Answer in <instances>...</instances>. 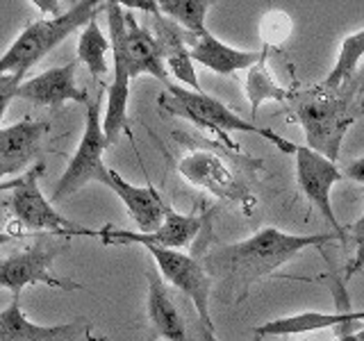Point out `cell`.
<instances>
[{
  "instance_id": "obj_1",
  "label": "cell",
  "mask_w": 364,
  "mask_h": 341,
  "mask_svg": "<svg viewBox=\"0 0 364 341\" xmlns=\"http://www.w3.org/2000/svg\"><path fill=\"white\" fill-rule=\"evenodd\" d=\"M333 239L339 237L335 232L287 234L278 227H264L244 242L214 248L212 253L205 255L200 264L210 273L212 280H221L228 289L237 293V301H242L253 282L271 276L301 250L330 244Z\"/></svg>"
},
{
  "instance_id": "obj_2",
  "label": "cell",
  "mask_w": 364,
  "mask_h": 341,
  "mask_svg": "<svg viewBox=\"0 0 364 341\" xmlns=\"http://www.w3.org/2000/svg\"><path fill=\"white\" fill-rule=\"evenodd\" d=\"M358 91H362V80L358 75L339 87H326L321 82L303 89H287L284 105L291 121L303 128L310 151L337 162L339 146L360 112Z\"/></svg>"
},
{
  "instance_id": "obj_3",
  "label": "cell",
  "mask_w": 364,
  "mask_h": 341,
  "mask_svg": "<svg viewBox=\"0 0 364 341\" xmlns=\"http://www.w3.org/2000/svg\"><path fill=\"white\" fill-rule=\"evenodd\" d=\"M157 105L164 114H168V117L187 119L193 125H198V128L214 132L228 148H232V151H239V146L228 136L230 132H250V134L264 136V139L271 141L278 151L289 153V155L296 151V146H299L294 141L282 139V136H278L269 128H262V125H255L253 121L237 117L230 107H225L221 100L208 96L205 91H191V89L171 82L166 85L164 94H159Z\"/></svg>"
},
{
  "instance_id": "obj_4",
  "label": "cell",
  "mask_w": 364,
  "mask_h": 341,
  "mask_svg": "<svg viewBox=\"0 0 364 341\" xmlns=\"http://www.w3.org/2000/svg\"><path fill=\"white\" fill-rule=\"evenodd\" d=\"M102 9V3L94 0H82L75 3L71 9L62 11L60 16L32 21L23 30L16 41L9 45L7 53L0 57V75H18L23 77L34 64H39L53 48H57L68 34L85 28L87 23Z\"/></svg>"
},
{
  "instance_id": "obj_5",
  "label": "cell",
  "mask_w": 364,
  "mask_h": 341,
  "mask_svg": "<svg viewBox=\"0 0 364 341\" xmlns=\"http://www.w3.org/2000/svg\"><path fill=\"white\" fill-rule=\"evenodd\" d=\"M46 170V164L39 162L30 170H26L21 178V187L11 191V198L7 202V212L14 219L16 225L23 227V232H43L55 237H94L100 239V230L80 225L71 219H66L62 212L55 210L50 200H46L43 191L39 189V178Z\"/></svg>"
},
{
  "instance_id": "obj_6",
  "label": "cell",
  "mask_w": 364,
  "mask_h": 341,
  "mask_svg": "<svg viewBox=\"0 0 364 341\" xmlns=\"http://www.w3.org/2000/svg\"><path fill=\"white\" fill-rule=\"evenodd\" d=\"M71 239L55 237V234H41L32 246L18 253L0 259V289H7L14 296L32 284H48L53 289L62 291H80L82 284L73 280H62L53 276V264L64 250H68Z\"/></svg>"
},
{
  "instance_id": "obj_7",
  "label": "cell",
  "mask_w": 364,
  "mask_h": 341,
  "mask_svg": "<svg viewBox=\"0 0 364 341\" xmlns=\"http://www.w3.org/2000/svg\"><path fill=\"white\" fill-rule=\"evenodd\" d=\"M100 100H102V91L96 100L87 102V123H85L82 139H80L77 151L71 157V162H68L64 175L57 182L50 202H60L68 196H73L75 191H80L85 185H89V182H100L102 185L107 178L109 168L102 162V155H105L109 144L105 139V132H102V117H100L102 102Z\"/></svg>"
},
{
  "instance_id": "obj_8",
  "label": "cell",
  "mask_w": 364,
  "mask_h": 341,
  "mask_svg": "<svg viewBox=\"0 0 364 341\" xmlns=\"http://www.w3.org/2000/svg\"><path fill=\"white\" fill-rule=\"evenodd\" d=\"M153 255L155 264L162 273V278L178 289L182 296H187L193 305V312L198 314L205 332L214 335V323L210 314V293H212V278L205 266L196 257H191L182 250H159L146 248Z\"/></svg>"
},
{
  "instance_id": "obj_9",
  "label": "cell",
  "mask_w": 364,
  "mask_h": 341,
  "mask_svg": "<svg viewBox=\"0 0 364 341\" xmlns=\"http://www.w3.org/2000/svg\"><path fill=\"white\" fill-rule=\"evenodd\" d=\"M294 155H296V182H299L301 191L321 212V216L330 225V232H335L339 237V242L346 244V230L339 225L333 212V202H330V191H333V187L339 180H344L341 170L337 168L335 162H330L323 155L310 151L307 146H296Z\"/></svg>"
},
{
  "instance_id": "obj_10",
  "label": "cell",
  "mask_w": 364,
  "mask_h": 341,
  "mask_svg": "<svg viewBox=\"0 0 364 341\" xmlns=\"http://www.w3.org/2000/svg\"><path fill=\"white\" fill-rule=\"evenodd\" d=\"M203 221L196 214H178L166 212L162 225L153 232H132L119 230L114 225H105L100 230V242L105 246H144V248H159V250H182L187 248L196 234L200 232Z\"/></svg>"
},
{
  "instance_id": "obj_11",
  "label": "cell",
  "mask_w": 364,
  "mask_h": 341,
  "mask_svg": "<svg viewBox=\"0 0 364 341\" xmlns=\"http://www.w3.org/2000/svg\"><path fill=\"white\" fill-rule=\"evenodd\" d=\"M178 170L189 185L210 191L216 198L228 200V202L250 205V196L246 187L239 182V178L232 173V168L216 153L191 151L178 162Z\"/></svg>"
},
{
  "instance_id": "obj_12",
  "label": "cell",
  "mask_w": 364,
  "mask_h": 341,
  "mask_svg": "<svg viewBox=\"0 0 364 341\" xmlns=\"http://www.w3.org/2000/svg\"><path fill=\"white\" fill-rule=\"evenodd\" d=\"M77 62H68L64 66L48 68L34 77L23 80L16 89V98L30 100L37 107H60L64 102H89V91L80 89L75 82Z\"/></svg>"
},
{
  "instance_id": "obj_13",
  "label": "cell",
  "mask_w": 364,
  "mask_h": 341,
  "mask_svg": "<svg viewBox=\"0 0 364 341\" xmlns=\"http://www.w3.org/2000/svg\"><path fill=\"white\" fill-rule=\"evenodd\" d=\"M50 123L23 117L9 128H0V182L26 168L37 157L41 141L48 136Z\"/></svg>"
},
{
  "instance_id": "obj_14",
  "label": "cell",
  "mask_w": 364,
  "mask_h": 341,
  "mask_svg": "<svg viewBox=\"0 0 364 341\" xmlns=\"http://www.w3.org/2000/svg\"><path fill=\"white\" fill-rule=\"evenodd\" d=\"M153 34V39L162 55V62L166 66L168 75H173L178 82L187 85L191 91H203L198 85V75L193 71V62L189 57V48L196 37H191L173 21H168L157 11L153 14V28H148Z\"/></svg>"
},
{
  "instance_id": "obj_15",
  "label": "cell",
  "mask_w": 364,
  "mask_h": 341,
  "mask_svg": "<svg viewBox=\"0 0 364 341\" xmlns=\"http://www.w3.org/2000/svg\"><path fill=\"white\" fill-rule=\"evenodd\" d=\"M102 185L112 189L121 198V202L125 205V210L130 214V219L139 227V232H153L162 225L168 207L164 205L162 196H159V191L155 187L151 185L136 187L112 168L107 170V178Z\"/></svg>"
},
{
  "instance_id": "obj_16",
  "label": "cell",
  "mask_w": 364,
  "mask_h": 341,
  "mask_svg": "<svg viewBox=\"0 0 364 341\" xmlns=\"http://www.w3.org/2000/svg\"><path fill=\"white\" fill-rule=\"evenodd\" d=\"M85 323L39 325L32 323L21 307V296H14L7 310L0 312V341H80Z\"/></svg>"
},
{
  "instance_id": "obj_17",
  "label": "cell",
  "mask_w": 364,
  "mask_h": 341,
  "mask_svg": "<svg viewBox=\"0 0 364 341\" xmlns=\"http://www.w3.org/2000/svg\"><path fill=\"white\" fill-rule=\"evenodd\" d=\"M109 48L114 55V77L105 87L107 91V109L102 119V132L107 144H117L121 132H128V98H130V73L123 60L119 34L109 28Z\"/></svg>"
},
{
  "instance_id": "obj_18",
  "label": "cell",
  "mask_w": 364,
  "mask_h": 341,
  "mask_svg": "<svg viewBox=\"0 0 364 341\" xmlns=\"http://www.w3.org/2000/svg\"><path fill=\"white\" fill-rule=\"evenodd\" d=\"M146 312L151 318V325L166 341H198L191 335L189 323L185 314L180 312L178 303L166 289L162 280L155 276H148V298H146Z\"/></svg>"
},
{
  "instance_id": "obj_19",
  "label": "cell",
  "mask_w": 364,
  "mask_h": 341,
  "mask_svg": "<svg viewBox=\"0 0 364 341\" xmlns=\"http://www.w3.org/2000/svg\"><path fill=\"white\" fill-rule=\"evenodd\" d=\"M264 55V48L259 53L253 50H237L219 41L212 32H205L203 37H196L189 48L191 62H196L219 75H235L237 71H248L250 66L257 64Z\"/></svg>"
},
{
  "instance_id": "obj_20",
  "label": "cell",
  "mask_w": 364,
  "mask_h": 341,
  "mask_svg": "<svg viewBox=\"0 0 364 341\" xmlns=\"http://www.w3.org/2000/svg\"><path fill=\"white\" fill-rule=\"evenodd\" d=\"M364 312H303L287 318H273L269 323L253 328L255 337H284V335H305L323 328H344V325H362Z\"/></svg>"
},
{
  "instance_id": "obj_21",
  "label": "cell",
  "mask_w": 364,
  "mask_h": 341,
  "mask_svg": "<svg viewBox=\"0 0 364 341\" xmlns=\"http://www.w3.org/2000/svg\"><path fill=\"white\" fill-rule=\"evenodd\" d=\"M159 5V14L173 21L191 37H203L208 28H205V16L212 7L208 0H162Z\"/></svg>"
},
{
  "instance_id": "obj_22",
  "label": "cell",
  "mask_w": 364,
  "mask_h": 341,
  "mask_svg": "<svg viewBox=\"0 0 364 341\" xmlns=\"http://www.w3.org/2000/svg\"><path fill=\"white\" fill-rule=\"evenodd\" d=\"M107 50H112L109 39L96 26V21L87 23L82 34H80V39H77V60L87 66V71L91 73L94 80H102L105 73L109 71V66L105 62Z\"/></svg>"
},
{
  "instance_id": "obj_23",
  "label": "cell",
  "mask_w": 364,
  "mask_h": 341,
  "mask_svg": "<svg viewBox=\"0 0 364 341\" xmlns=\"http://www.w3.org/2000/svg\"><path fill=\"white\" fill-rule=\"evenodd\" d=\"M246 96H248V102H250V119H255V114H257L259 105L264 100L284 102V98H287V89L278 87L276 80L271 77L269 68H267V48H264V55H262V60L248 68Z\"/></svg>"
},
{
  "instance_id": "obj_24",
  "label": "cell",
  "mask_w": 364,
  "mask_h": 341,
  "mask_svg": "<svg viewBox=\"0 0 364 341\" xmlns=\"http://www.w3.org/2000/svg\"><path fill=\"white\" fill-rule=\"evenodd\" d=\"M364 55V30L350 34L344 41H341V50L337 57V64L333 71L328 73V77L323 80L326 87H339L348 82V80L355 77L358 71V64Z\"/></svg>"
},
{
  "instance_id": "obj_25",
  "label": "cell",
  "mask_w": 364,
  "mask_h": 341,
  "mask_svg": "<svg viewBox=\"0 0 364 341\" xmlns=\"http://www.w3.org/2000/svg\"><path fill=\"white\" fill-rule=\"evenodd\" d=\"M21 82H23V77L18 75H0V123L5 119L9 102L16 98V89Z\"/></svg>"
},
{
  "instance_id": "obj_26",
  "label": "cell",
  "mask_w": 364,
  "mask_h": 341,
  "mask_svg": "<svg viewBox=\"0 0 364 341\" xmlns=\"http://www.w3.org/2000/svg\"><path fill=\"white\" fill-rule=\"evenodd\" d=\"M341 175L353 180V182H360V185H364V157L355 159V162H350L344 170H341Z\"/></svg>"
},
{
  "instance_id": "obj_27",
  "label": "cell",
  "mask_w": 364,
  "mask_h": 341,
  "mask_svg": "<svg viewBox=\"0 0 364 341\" xmlns=\"http://www.w3.org/2000/svg\"><path fill=\"white\" fill-rule=\"evenodd\" d=\"M355 257H353V261H350V266H348V271H346V278H350V276H355L358 271H362L364 269V237L362 239H355Z\"/></svg>"
},
{
  "instance_id": "obj_28",
  "label": "cell",
  "mask_w": 364,
  "mask_h": 341,
  "mask_svg": "<svg viewBox=\"0 0 364 341\" xmlns=\"http://www.w3.org/2000/svg\"><path fill=\"white\" fill-rule=\"evenodd\" d=\"M350 234L355 237V239H362L364 237V214L360 216V219L350 225Z\"/></svg>"
},
{
  "instance_id": "obj_29",
  "label": "cell",
  "mask_w": 364,
  "mask_h": 341,
  "mask_svg": "<svg viewBox=\"0 0 364 341\" xmlns=\"http://www.w3.org/2000/svg\"><path fill=\"white\" fill-rule=\"evenodd\" d=\"M23 178H14V180H7V182H0V191H14L16 187H21Z\"/></svg>"
},
{
  "instance_id": "obj_30",
  "label": "cell",
  "mask_w": 364,
  "mask_h": 341,
  "mask_svg": "<svg viewBox=\"0 0 364 341\" xmlns=\"http://www.w3.org/2000/svg\"><path fill=\"white\" fill-rule=\"evenodd\" d=\"M16 239H21V234H16V232H3V230H0V246L16 242Z\"/></svg>"
},
{
  "instance_id": "obj_31",
  "label": "cell",
  "mask_w": 364,
  "mask_h": 341,
  "mask_svg": "<svg viewBox=\"0 0 364 341\" xmlns=\"http://www.w3.org/2000/svg\"><path fill=\"white\" fill-rule=\"evenodd\" d=\"M355 339H358V341H364V323L355 330Z\"/></svg>"
},
{
  "instance_id": "obj_32",
  "label": "cell",
  "mask_w": 364,
  "mask_h": 341,
  "mask_svg": "<svg viewBox=\"0 0 364 341\" xmlns=\"http://www.w3.org/2000/svg\"><path fill=\"white\" fill-rule=\"evenodd\" d=\"M253 341H262V337H255V339H253Z\"/></svg>"
},
{
  "instance_id": "obj_33",
  "label": "cell",
  "mask_w": 364,
  "mask_h": 341,
  "mask_svg": "<svg viewBox=\"0 0 364 341\" xmlns=\"http://www.w3.org/2000/svg\"><path fill=\"white\" fill-rule=\"evenodd\" d=\"M362 91H364V80H362Z\"/></svg>"
},
{
  "instance_id": "obj_34",
  "label": "cell",
  "mask_w": 364,
  "mask_h": 341,
  "mask_svg": "<svg viewBox=\"0 0 364 341\" xmlns=\"http://www.w3.org/2000/svg\"><path fill=\"white\" fill-rule=\"evenodd\" d=\"M301 341H310V339H301Z\"/></svg>"
}]
</instances>
